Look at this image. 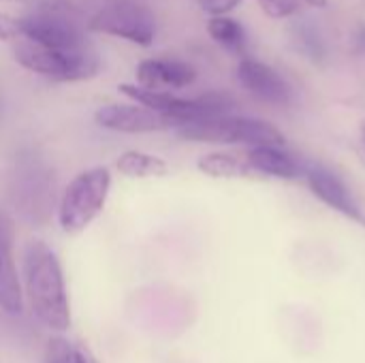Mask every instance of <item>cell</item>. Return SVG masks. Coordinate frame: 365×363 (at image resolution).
I'll return each instance as SVG.
<instances>
[{
	"instance_id": "obj_1",
	"label": "cell",
	"mask_w": 365,
	"mask_h": 363,
	"mask_svg": "<svg viewBox=\"0 0 365 363\" xmlns=\"http://www.w3.org/2000/svg\"><path fill=\"white\" fill-rule=\"evenodd\" d=\"M24 295L32 317L51 332H68L71 304L58 255L43 240L28 242L24 250Z\"/></svg>"
},
{
	"instance_id": "obj_2",
	"label": "cell",
	"mask_w": 365,
	"mask_h": 363,
	"mask_svg": "<svg viewBox=\"0 0 365 363\" xmlns=\"http://www.w3.org/2000/svg\"><path fill=\"white\" fill-rule=\"evenodd\" d=\"M11 203L28 225H45L56 203L53 171L34 154L21 152L11 171Z\"/></svg>"
},
{
	"instance_id": "obj_3",
	"label": "cell",
	"mask_w": 365,
	"mask_h": 363,
	"mask_svg": "<svg viewBox=\"0 0 365 363\" xmlns=\"http://www.w3.org/2000/svg\"><path fill=\"white\" fill-rule=\"evenodd\" d=\"M109 190L111 173L107 167H90L77 173L58 201L60 229L68 235L86 231L105 210Z\"/></svg>"
},
{
	"instance_id": "obj_4",
	"label": "cell",
	"mask_w": 365,
	"mask_h": 363,
	"mask_svg": "<svg viewBox=\"0 0 365 363\" xmlns=\"http://www.w3.org/2000/svg\"><path fill=\"white\" fill-rule=\"evenodd\" d=\"M118 90L124 96H128L130 101H135L137 105L148 107V109L173 120L178 124V128L188 122L231 116V111L235 109L233 96H229L225 92H207V94H201L195 98H184V96H175L171 92L145 90L137 83H122Z\"/></svg>"
},
{
	"instance_id": "obj_5",
	"label": "cell",
	"mask_w": 365,
	"mask_h": 363,
	"mask_svg": "<svg viewBox=\"0 0 365 363\" xmlns=\"http://www.w3.org/2000/svg\"><path fill=\"white\" fill-rule=\"evenodd\" d=\"M178 137L197 143H222V145H248V148H282L284 135L269 122L242 116H220L180 126Z\"/></svg>"
},
{
	"instance_id": "obj_6",
	"label": "cell",
	"mask_w": 365,
	"mask_h": 363,
	"mask_svg": "<svg viewBox=\"0 0 365 363\" xmlns=\"http://www.w3.org/2000/svg\"><path fill=\"white\" fill-rule=\"evenodd\" d=\"M15 62L41 77L53 81H86L92 79L101 64L90 49H51L28 41H19L13 49Z\"/></svg>"
},
{
	"instance_id": "obj_7",
	"label": "cell",
	"mask_w": 365,
	"mask_h": 363,
	"mask_svg": "<svg viewBox=\"0 0 365 363\" xmlns=\"http://www.w3.org/2000/svg\"><path fill=\"white\" fill-rule=\"evenodd\" d=\"M88 30L150 47L156 36V19L150 9L137 0H111L90 17Z\"/></svg>"
},
{
	"instance_id": "obj_8",
	"label": "cell",
	"mask_w": 365,
	"mask_h": 363,
	"mask_svg": "<svg viewBox=\"0 0 365 363\" xmlns=\"http://www.w3.org/2000/svg\"><path fill=\"white\" fill-rule=\"evenodd\" d=\"M60 9H36L19 17L21 41L51 49H88L83 32Z\"/></svg>"
},
{
	"instance_id": "obj_9",
	"label": "cell",
	"mask_w": 365,
	"mask_h": 363,
	"mask_svg": "<svg viewBox=\"0 0 365 363\" xmlns=\"http://www.w3.org/2000/svg\"><path fill=\"white\" fill-rule=\"evenodd\" d=\"M94 120L101 128L113 131V133H128V135H141V133H158V131H175L178 124L148 107L141 105H105L94 113Z\"/></svg>"
},
{
	"instance_id": "obj_10",
	"label": "cell",
	"mask_w": 365,
	"mask_h": 363,
	"mask_svg": "<svg viewBox=\"0 0 365 363\" xmlns=\"http://www.w3.org/2000/svg\"><path fill=\"white\" fill-rule=\"evenodd\" d=\"M137 86L145 90H156V92H169V90H182L195 83L197 79V68L184 60H173V58H148L141 60L137 71Z\"/></svg>"
},
{
	"instance_id": "obj_11",
	"label": "cell",
	"mask_w": 365,
	"mask_h": 363,
	"mask_svg": "<svg viewBox=\"0 0 365 363\" xmlns=\"http://www.w3.org/2000/svg\"><path fill=\"white\" fill-rule=\"evenodd\" d=\"M15 225L11 216L0 212V310L6 315H19L24 310V291L13 257Z\"/></svg>"
},
{
	"instance_id": "obj_12",
	"label": "cell",
	"mask_w": 365,
	"mask_h": 363,
	"mask_svg": "<svg viewBox=\"0 0 365 363\" xmlns=\"http://www.w3.org/2000/svg\"><path fill=\"white\" fill-rule=\"evenodd\" d=\"M237 79L244 90H248L259 101L272 105H287L291 101V86L287 79L276 73L269 64L255 58H244L237 66Z\"/></svg>"
},
{
	"instance_id": "obj_13",
	"label": "cell",
	"mask_w": 365,
	"mask_h": 363,
	"mask_svg": "<svg viewBox=\"0 0 365 363\" xmlns=\"http://www.w3.org/2000/svg\"><path fill=\"white\" fill-rule=\"evenodd\" d=\"M306 180H308V186H310L312 195L319 201H323L331 210L344 214L346 218L361 220L359 203L355 201L351 188L334 171H329L325 167H312V169H308Z\"/></svg>"
},
{
	"instance_id": "obj_14",
	"label": "cell",
	"mask_w": 365,
	"mask_h": 363,
	"mask_svg": "<svg viewBox=\"0 0 365 363\" xmlns=\"http://www.w3.org/2000/svg\"><path fill=\"white\" fill-rule=\"evenodd\" d=\"M246 160L252 169V173H261L267 178L276 180H297L302 178V167L299 163L284 152L282 148H250L246 154Z\"/></svg>"
},
{
	"instance_id": "obj_15",
	"label": "cell",
	"mask_w": 365,
	"mask_h": 363,
	"mask_svg": "<svg viewBox=\"0 0 365 363\" xmlns=\"http://www.w3.org/2000/svg\"><path fill=\"white\" fill-rule=\"evenodd\" d=\"M197 167L207 178L216 180H242L250 178L252 169L244 154H229V152H212L197 160Z\"/></svg>"
},
{
	"instance_id": "obj_16",
	"label": "cell",
	"mask_w": 365,
	"mask_h": 363,
	"mask_svg": "<svg viewBox=\"0 0 365 363\" xmlns=\"http://www.w3.org/2000/svg\"><path fill=\"white\" fill-rule=\"evenodd\" d=\"M115 169L126 178H163L169 173V165L154 154H145L139 150H128L115 160Z\"/></svg>"
},
{
	"instance_id": "obj_17",
	"label": "cell",
	"mask_w": 365,
	"mask_h": 363,
	"mask_svg": "<svg viewBox=\"0 0 365 363\" xmlns=\"http://www.w3.org/2000/svg\"><path fill=\"white\" fill-rule=\"evenodd\" d=\"M207 34L212 36V41H216L220 47H225L229 51H242L246 45V32H244L242 24L227 15L210 17Z\"/></svg>"
},
{
	"instance_id": "obj_18",
	"label": "cell",
	"mask_w": 365,
	"mask_h": 363,
	"mask_svg": "<svg viewBox=\"0 0 365 363\" xmlns=\"http://www.w3.org/2000/svg\"><path fill=\"white\" fill-rule=\"evenodd\" d=\"M43 363H94L88 349L66 338H51L45 347Z\"/></svg>"
},
{
	"instance_id": "obj_19",
	"label": "cell",
	"mask_w": 365,
	"mask_h": 363,
	"mask_svg": "<svg viewBox=\"0 0 365 363\" xmlns=\"http://www.w3.org/2000/svg\"><path fill=\"white\" fill-rule=\"evenodd\" d=\"M297 43L302 47V51L306 56H310L314 62H321L323 56H325V47H323V41L319 39L317 30L310 28V26H297Z\"/></svg>"
},
{
	"instance_id": "obj_20",
	"label": "cell",
	"mask_w": 365,
	"mask_h": 363,
	"mask_svg": "<svg viewBox=\"0 0 365 363\" xmlns=\"http://www.w3.org/2000/svg\"><path fill=\"white\" fill-rule=\"evenodd\" d=\"M261 11L272 19H284L295 15L304 4L299 0H257Z\"/></svg>"
},
{
	"instance_id": "obj_21",
	"label": "cell",
	"mask_w": 365,
	"mask_h": 363,
	"mask_svg": "<svg viewBox=\"0 0 365 363\" xmlns=\"http://www.w3.org/2000/svg\"><path fill=\"white\" fill-rule=\"evenodd\" d=\"M15 41H21L19 17L0 13V43H15Z\"/></svg>"
},
{
	"instance_id": "obj_22",
	"label": "cell",
	"mask_w": 365,
	"mask_h": 363,
	"mask_svg": "<svg viewBox=\"0 0 365 363\" xmlns=\"http://www.w3.org/2000/svg\"><path fill=\"white\" fill-rule=\"evenodd\" d=\"M197 2L210 17H220L231 13L242 0H197Z\"/></svg>"
},
{
	"instance_id": "obj_23",
	"label": "cell",
	"mask_w": 365,
	"mask_h": 363,
	"mask_svg": "<svg viewBox=\"0 0 365 363\" xmlns=\"http://www.w3.org/2000/svg\"><path fill=\"white\" fill-rule=\"evenodd\" d=\"M0 2H13V4H26L32 9H60L62 0H0Z\"/></svg>"
},
{
	"instance_id": "obj_24",
	"label": "cell",
	"mask_w": 365,
	"mask_h": 363,
	"mask_svg": "<svg viewBox=\"0 0 365 363\" xmlns=\"http://www.w3.org/2000/svg\"><path fill=\"white\" fill-rule=\"evenodd\" d=\"M304 6H312V9H323L327 4V0H299Z\"/></svg>"
},
{
	"instance_id": "obj_25",
	"label": "cell",
	"mask_w": 365,
	"mask_h": 363,
	"mask_svg": "<svg viewBox=\"0 0 365 363\" xmlns=\"http://www.w3.org/2000/svg\"><path fill=\"white\" fill-rule=\"evenodd\" d=\"M361 139H364V143H365V120L361 122Z\"/></svg>"
}]
</instances>
